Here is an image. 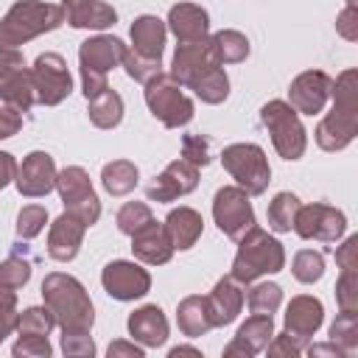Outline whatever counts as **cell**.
Returning <instances> with one entry per match:
<instances>
[{"label": "cell", "instance_id": "obj_53", "mask_svg": "<svg viewBox=\"0 0 358 358\" xmlns=\"http://www.w3.org/2000/svg\"><path fill=\"white\" fill-rule=\"evenodd\" d=\"M109 358H117V355H126V358H143V347H137L134 341H112L109 350H106Z\"/></svg>", "mask_w": 358, "mask_h": 358}, {"label": "cell", "instance_id": "obj_44", "mask_svg": "<svg viewBox=\"0 0 358 358\" xmlns=\"http://www.w3.org/2000/svg\"><path fill=\"white\" fill-rule=\"evenodd\" d=\"M11 352L20 358H50L53 347L48 341V336H31V333H20V338L14 341Z\"/></svg>", "mask_w": 358, "mask_h": 358}, {"label": "cell", "instance_id": "obj_23", "mask_svg": "<svg viewBox=\"0 0 358 358\" xmlns=\"http://www.w3.org/2000/svg\"><path fill=\"white\" fill-rule=\"evenodd\" d=\"M129 336L140 347H162L168 341V319L157 305H143L129 313Z\"/></svg>", "mask_w": 358, "mask_h": 358}, {"label": "cell", "instance_id": "obj_21", "mask_svg": "<svg viewBox=\"0 0 358 358\" xmlns=\"http://www.w3.org/2000/svg\"><path fill=\"white\" fill-rule=\"evenodd\" d=\"M271 336H274V322H271V316L252 313V316L238 327L235 338L224 347V355H227V358H235V355L249 358V355H255V352H263L266 344L271 341Z\"/></svg>", "mask_w": 358, "mask_h": 358}, {"label": "cell", "instance_id": "obj_31", "mask_svg": "<svg viewBox=\"0 0 358 358\" xmlns=\"http://www.w3.org/2000/svg\"><path fill=\"white\" fill-rule=\"evenodd\" d=\"M137 176H140V171H137V165L129 162V159H112V162H106L103 171H101V182H103L106 193H112V196H126V193H131V190L137 187Z\"/></svg>", "mask_w": 358, "mask_h": 358}, {"label": "cell", "instance_id": "obj_4", "mask_svg": "<svg viewBox=\"0 0 358 358\" xmlns=\"http://www.w3.org/2000/svg\"><path fill=\"white\" fill-rule=\"evenodd\" d=\"M282 266H285L282 243L255 224L243 238H238V255L232 260V274L229 277L241 285H249L257 277L282 271Z\"/></svg>", "mask_w": 358, "mask_h": 358}, {"label": "cell", "instance_id": "obj_43", "mask_svg": "<svg viewBox=\"0 0 358 358\" xmlns=\"http://www.w3.org/2000/svg\"><path fill=\"white\" fill-rule=\"evenodd\" d=\"M336 302L341 310H355L358 313V268L341 271L336 282Z\"/></svg>", "mask_w": 358, "mask_h": 358}, {"label": "cell", "instance_id": "obj_51", "mask_svg": "<svg viewBox=\"0 0 358 358\" xmlns=\"http://www.w3.org/2000/svg\"><path fill=\"white\" fill-rule=\"evenodd\" d=\"M20 129H22V112H17L14 106L3 103L0 106V140L14 137Z\"/></svg>", "mask_w": 358, "mask_h": 358}, {"label": "cell", "instance_id": "obj_46", "mask_svg": "<svg viewBox=\"0 0 358 358\" xmlns=\"http://www.w3.org/2000/svg\"><path fill=\"white\" fill-rule=\"evenodd\" d=\"M62 352L67 358H92L95 341L90 338V333H62Z\"/></svg>", "mask_w": 358, "mask_h": 358}, {"label": "cell", "instance_id": "obj_7", "mask_svg": "<svg viewBox=\"0 0 358 358\" xmlns=\"http://www.w3.org/2000/svg\"><path fill=\"white\" fill-rule=\"evenodd\" d=\"M143 95L151 115L165 129H182L193 120V101L182 92V84L173 81L168 73H157L154 78H148Z\"/></svg>", "mask_w": 358, "mask_h": 358}, {"label": "cell", "instance_id": "obj_29", "mask_svg": "<svg viewBox=\"0 0 358 358\" xmlns=\"http://www.w3.org/2000/svg\"><path fill=\"white\" fill-rule=\"evenodd\" d=\"M176 322H179V330H182L187 338L204 336V333L213 327L210 313H207V299L199 296V294L185 296V299L176 305Z\"/></svg>", "mask_w": 358, "mask_h": 358}, {"label": "cell", "instance_id": "obj_45", "mask_svg": "<svg viewBox=\"0 0 358 358\" xmlns=\"http://www.w3.org/2000/svg\"><path fill=\"white\" fill-rule=\"evenodd\" d=\"M14 330H17V294L14 288L0 285V344Z\"/></svg>", "mask_w": 358, "mask_h": 358}, {"label": "cell", "instance_id": "obj_39", "mask_svg": "<svg viewBox=\"0 0 358 358\" xmlns=\"http://www.w3.org/2000/svg\"><path fill=\"white\" fill-rule=\"evenodd\" d=\"M115 221H117V229H120L123 235H134V232L143 229L148 221H154V215H151V207H148V204H143V201H126V204L117 210Z\"/></svg>", "mask_w": 358, "mask_h": 358}, {"label": "cell", "instance_id": "obj_50", "mask_svg": "<svg viewBox=\"0 0 358 358\" xmlns=\"http://www.w3.org/2000/svg\"><path fill=\"white\" fill-rule=\"evenodd\" d=\"M336 263L341 271L358 268V235H350L338 249H336Z\"/></svg>", "mask_w": 358, "mask_h": 358}, {"label": "cell", "instance_id": "obj_9", "mask_svg": "<svg viewBox=\"0 0 358 358\" xmlns=\"http://www.w3.org/2000/svg\"><path fill=\"white\" fill-rule=\"evenodd\" d=\"M56 190L64 201V210L78 215L87 227H92L101 218V201L92 190L90 173L81 165H67V168L56 171Z\"/></svg>", "mask_w": 358, "mask_h": 358}, {"label": "cell", "instance_id": "obj_15", "mask_svg": "<svg viewBox=\"0 0 358 358\" xmlns=\"http://www.w3.org/2000/svg\"><path fill=\"white\" fill-rule=\"evenodd\" d=\"M330 90H333V78L324 70H305L288 87V103L296 109V115L313 117L330 101Z\"/></svg>", "mask_w": 358, "mask_h": 358}, {"label": "cell", "instance_id": "obj_56", "mask_svg": "<svg viewBox=\"0 0 358 358\" xmlns=\"http://www.w3.org/2000/svg\"><path fill=\"white\" fill-rule=\"evenodd\" d=\"M171 358H179V355H193V358H201V350L199 347H187V344H179V347H171L168 352Z\"/></svg>", "mask_w": 358, "mask_h": 358}, {"label": "cell", "instance_id": "obj_32", "mask_svg": "<svg viewBox=\"0 0 358 358\" xmlns=\"http://www.w3.org/2000/svg\"><path fill=\"white\" fill-rule=\"evenodd\" d=\"M213 48H215V59L218 64H238L249 56V39L241 34V31H232V28H224V31H215L213 36Z\"/></svg>", "mask_w": 358, "mask_h": 358}, {"label": "cell", "instance_id": "obj_27", "mask_svg": "<svg viewBox=\"0 0 358 358\" xmlns=\"http://www.w3.org/2000/svg\"><path fill=\"white\" fill-rule=\"evenodd\" d=\"M131 50L148 59H162V48H165V34L168 25L154 17V14H143L131 22Z\"/></svg>", "mask_w": 358, "mask_h": 358}, {"label": "cell", "instance_id": "obj_11", "mask_svg": "<svg viewBox=\"0 0 358 358\" xmlns=\"http://www.w3.org/2000/svg\"><path fill=\"white\" fill-rule=\"evenodd\" d=\"M34 90H36V103L56 106L73 92V78L67 70V62L59 53H39L34 67H31Z\"/></svg>", "mask_w": 358, "mask_h": 358}, {"label": "cell", "instance_id": "obj_37", "mask_svg": "<svg viewBox=\"0 0 358 358\" xmlns=\"http://www.w3.org/2000/svg\"><path fill=\"white\" fill-rule=\"evenodd\" d=\"M56 327L53 313L48 305H31L22 313H17V333H31V336H48Z\"/></svg>", "mask_w": 358, "mask_h": 358}, {"label": "cell", "instance_id": "obj_25", "mask_svg": "<svg viewBox=\"0 0 358 358\" xmlns=\"http://www.w3.org/2000/svg\"><path fill=\"white\" fill-rule=\"evenodd\" d=\"M168 28L179 42H196L210 36V14L196 3H176L168 11Z\"/></svg>", "mask_w": 358, "mask_h": 358}, {"label": "cell", "instance_id": "obj_49", "mask_svg": "<svg viewBox=\"0 0 358 358\" xmlns=\"http://www.w3.org/2000/svg\"><path fill=\"white\" fill-rule=\"evenodd\" d=\"M336 31H338L347 42H355V39H358V6H355V0H347V6L338 11V17H336Z\"/></svg>", "mask_w": 358, "mask_h": 358}, {"label": "cell", "instance_id": "obj_28", "mask_svg": "<svg viewBox=\"0 0 358 358\" xmlns=\"http://www.w3.org/2000/svg\"><path fill=\"white\" fill-rule=\"evenodd\" d=\"M162 224H165V232H168L173 249H179V252L196 246V241L201 238V229H204V221H201V215L193 207H176V210H171Z\"/></svg>", "mask_w": 358, "mask_h": 358}, {"label": "cell", "instance_id": "obj_52", "mask_svg": "<svg viewBox=\"0 0 358 358\" xmlns=\"http://www.w3.org/2000/svg\"><path fill=\"white\" fill-rule=\"evenodd\" d=\"M14 176H17V159L8 151H0V190L6 185H11Z\"/></svg>", "mask_w": 358, "mask_h": 358}, {"label": "cell", "instance_id": "obj_48", "mask_svg": "<svg viewBox=\"0 0 358 358\" xmlns=\"http://www.w3.org/2000/svg\"><path fill=\"white\" fill-rule=\"evenodd\" d=\"M305 341H299V338H294L291 333H280V336H271V341L266 344V350H268V355H288V358H296L299 352H305Z\"/></svg>", "mask_w": 358, "mask_h": 358}, {"label": "cell", "instance_id": "obj_8", "mask_svg": "<svg viewBox=\"0 0 358 358\" xmlns=\"http://www.w3.org/2000/svg\"><path fill=\"white\" fill-rule=\"evenodd\" d=\"M221 162L229 171V176L243 187L249 196L266 193L271 182V168L266 159V151L255 143H232L221 151Z\"/></svg>", "mask_w": 358, "mask_h": 358}, {"label": "cell", "instance_id": "obj_24", "mask_svg": "<svg viewBox=\"0 0 358 358\" xmlns=\"http://www.w3.org/2000/svg\"><path fill=\"white\" fill-rule=\"evenodd\" d=\"M59 6L64 11V22H70L73 28L103 31L117 22V11L103 0H62Z\"/></svg>", "mask_w": 358, "mask_h": 358}, {"label": "cell", "instance_id": "obj_35", "mask_svg": "<svg viewBox=\"0 0 358 358\" xmlns=\"http://www.w3.org/2000/svg\"><path fill=\"white\" fill-rule=\"evenodd\" d=\"M330 341L338 344L347 355L355 352L358 347V313L355 310H341L336 322L330 324Z\"/></svg>", "mask_w": 358, "mask_h": 358}, {"label": "cell", "instance_id": "obj_41", "mask_svg": "<svg viewBox=\"0 0 358 358\" xmlns=\"http://www.w3.org/2000/svg\"><path fill=\"white\" fill-rule=\"evenodd\" d=\"M28 280H31V260L11 255V257H6V260L0 263V285L17 291V288H22Z\"/></svg>", "mask_w": 358, "mask_h": 358}, {"label": "cell", "instance_id": "obj_5", "mask_svg": "<svg viewBox=\"0 0 358 358\" xmlns=\"http://www.w3.org/2000/svg\"><path fill=\"white\" fill-rule=\"evenodd\" d=\"M126 50H129V45H123V39L109 36V34H98V36H90L87 42H81L78 64H81V90H84L87 101L109 87L106 73L115 70L117 64H123Z\"/></svg>", "mask_w": 358, "mask_h": 358}, {"label": "cell", "instance_id": "obj_36", "mask_svg": "<svg viewBox=\"0 0 358 358\" xmlns=\"http://www.w3.org/2000/svg\"><path fill=\"white\" fill-rule=\"evenodd\" d=\"M246 302H249V310L252 313L271 316L280 308V302H282V288L277 282H257V285L249 288Z\"/></svg>", "mask_w": 358, "mask_h": 358}, {"label": "cell", "instance_id": "obj_26", "mask_svg": "<svg viewBox=\"0 0 358 358\" xmlns=\"http://www.w3.org/2000/svg\"><path fill=\"white\" fill-rule=\"evenodd\" d=\"M0 101L14 106L17 112H28L36 103V90L31 78V67L17 64L0 76Z\"/></svg>", "mask_w": 358, "mask_h": 358}, {"label": "cell", "instance_id": "obj_22", "mask_svg": "<svg viewBox=\"0 0 358 358\" xmlns=\"http://www.w3.org/2000/svg\"><path fill=\"white\" fill-rule=\"evenodd\" d=\"M204 299H207V313H210L213 327H224V324L235 322L238 313H241V308H243L241 282H235L232 277H221Z\"/></svg>", "mask_w": 358, "mask_h": 358}, {"label": "cell", "instance_id": "obj_17", "mask_svg": "<svg viewBox=\"0 0 358 358\" xmlns=\"http://www.w3.org/2000/svg\"><path fill=\"white\" fill-rule=\"evenodd\" d=\"M14 185L28 199L48 196L56 187V162H53V157L48 151H31L22 159V165H17Z\"/></svg>", "mask_w": 358, "mask_h": 358}, {"label": "cell", "instance_id": "obj_47", "mask_svg": "<svg viewBox=\"0 0 358 358\" xmlns=\"http://www.w3.org/2000/svg\"><path fill=\"white\" fill-rule=\"evenodd\" d=\"M182 157L187 162H193L196 168L207 165L210 162V140L201 137V134H185V140H182Z\"/></svg>", "mask_w": 358, "mask_h": 358}, {"label": "cell", "instance_id": "obj_3", "mask_svg": "<svg viewBox=\"0 0 358 358\" xmlns=\"http://www.w3.org/2000/svg\"><path fill=\"white\" fill-rule=\"evenodd\" d=\"M64 22L62 6L45 0H17L0 20V45L20 48L48 31H56Z\"/></svg>", "mask_w": 358, "mask_h": 358}, {"label": "cell", "instance_id": "obj_38", "mask_svg": "<svg viewBox=\"0 0 358 358\" xmlns=\"http://www.w3.org/2000/svg\"><path fill=\"white\" fill-rule=\"evenodd\" d=\"M291 271H294V277L299 282L310 285V282H316L324 274V255L322 252H313V249H302V252L294 255Z\"/></svg>", "mask_w": 358, "mask_h": 358}, {"label": "cell", "instance_id": "obj_6", "mask_svg": "<svg viewBox=\"0 0 358 358\" xmlns=\"http://www.w3.org/2000/svg\"><path fill=\"white\" fill-rule=\"evenodd\" d=\"M260 123L271 134V143L282 159H299L308 145V131L296 115V109L288 101H268L260 109Z\"/></svg>", "mask_w": 358, "mask_h": 358}, {"label": "cell", "instance_id": "obj_40", "mask_svg": "<svg viewBox=\"0 0 358 358\" xmlns=\"http://www.w3.org/2000/svg\"><path fill=\"white\" fill-rule=\"evenodd\" d=\"M45 224H48V210L42 204H28L17 215V235L31 241V238H36L45 229Z\"/></svg>", "mask_w": 358, "mask_h": 358}, {"label": "cell", "instance_id": "obj_13", "mask_svg": "<svg viewBox=\"0 0 358 358\" xmlns=\"http://www.w3.org/2000/svg\"><path fill=\"white\" fill-rule=\"evenodd\" d=\"M221 67L215 59V48L213 39H196V42H179L173 50V62H171V78L179 81L182 87H193L207 70Z\"/></svg>", "mask_w": 358, "mask_h": 358}, {"label": "cell", "instance_id": "obj_16", "mask_svg": "<svg viewBox=\"0 0 358 358\" xmlns=\"http://www.w3.org/2000/svg\"><path fill=\"white\" fill-rule=\"evenodd\" d=\"M199 185V168L193 162H187L185 157L168 162V168L154 176V182L145 187L148 201H176L187 193H193Z\"/></svg>", "mask_w": 358, "mask_h": 358}, {"label": "cell", "instance_id": "obj_33", "mask_svg": "<svg viewBox=\"0 0 358 358\" xmlns=\"http://www.w3.org/2000/svg\"><path fill=\"white\" fill-rule=\"evenodd\" d=\"M299 199L288 190L277 193L271 201H268V210H266V218H268V229L274 232H291L294 229V215L299 210Z\"/></svg>", "mask_w": 358, "mask_h": 358}, {"label": "cell", "instance_id": "obj_55", "mask_svg": "<svg viewBox=\"0 0 358 358\" xmlns=\"http://www.w3.org/2000/svg\"><path fill=\"white\" fill-rule=\"evenodd\" d=\"M308 350V355H333V358H347V352L338 347V344H310V347H305Z\"/></svg>", "mask_w": 358, "mask_h": 358}, {"label": "cell", "instance_id": "obj_54", "mask_svg": "<svg viewBox=\"0 0 358 358\" xmlns=\"http://www.w3.org/2000/svg\"><path fill=\"white\" fill-rule=\"evenodd\" d=\"M17 64H25L22 53H20L17 48H6V45H0V76H3L6 70L17 67Z\"/></svg>", "mask_w": 358, "mask_h": 358}, {"label": "cell", "instance_id": "obj_34", "mask_svg": "<svg viewBox=\"0 0 358 358\" xmlns=\"http://www.w3.org/2000/svg\"><path fill=\"white\" fill-rule=\"evenodd\" d=\"M190 90H193L196 98L204 101V103H221V101H227V95H229V78H227L224 67H213V70H207Z\"/></svg>", "mask_w": 358, "mask_h": 358}, {"label": "cell", "instance_id": "obj_14", "mask_svg": "<svg viewBox=\"0 0 358 358\" xmlns=\"http://www.w3.org/2000/svg\"><path fill=\"white\" fill-rule=\"evenodd\" d=\"M101 285L112 299L131 302L151 291V274L134 260H112L101 271Z\"/></svg>", "mask_w": 358, "mask_h": 358}, {"label": "cell", "instance_id": "obj_1", "mask_svg": "<svg viewBox=\"0 0 358 358\" xmlns=\"http://www.w3.org/2000/svg\"><path fill=\"white\" fill-rule=\"evenodd\" d=\"M333 106L316 126V143L322 151H341L358 134V70L347 67L330 90Z\"/></svg>", "mask_w": 358, "mask_h": 358}, {"label": "cell", "instance_id": "obj_19", "mask_svg": "<svg viewBox=\"0 0 358 358\" xmlns=\"http://www.w3.org/2000/svg\"><path fill=\"white\" fill-rule=\"evenodd\" d=\"M131 238V252L140 263H148V266H162L173 257V243L165 232V224L159 221H148L143 229H137Z\"/></svg>", "mask_w": 358, "mask_h": 358}, {"label": "cell", "instance_id": "obj_18", "mask_svg": "<svg viewBox=\"0 0 358 358\" xmlns=\"http://www.w3.org/2000/svg\"><path fill=\"white\" fill-rule=\"evenodd\" d=\"M84 232H87V224L73 215L70 210H64L53 224H50V232H48V255L59 263H67L78 255L81 249V241H84Z\"/></svg>", "mask_w": 358, "mask_h": 358}, {"label": "cell", "instance_id": "obj_30", "mask_svg": "<svg viewBox=\"0 0 358 358\" xmlns=\"http://www.w3.org/2000/svg\"><path fill=\"white\" fill-rule=\"evenodd\" d=\"M87 103H90V109H87L90 120L98 129H115L123 120V98L109 87L103 92H98L95 98H90Z\"/></svg>", "mask_w": 358, "mask_h": 358}, {"label": "cell", "instance_id": "obj_42", "mask_svg": "<svg viewBox=\"0 0 358 358\" xmlns=\"http://www.w3.org/2000/svg\"><path fill=\"white\" fill-rule=\"evenodd\" d=\"M123 67H126V73H129V78H134V81H148V78H154L157 73H162V62L159 59H148V56H140V53H134L131 48L126 50V56H123Z\"/></svg>", "mask_w": 358, "mask_h": 358}, {"label": "cell", "instance_id": "obj_2", "mask_svg": "<svg viewBox=\"0 0 358 358\" xmlns=\"http://www.w3.org/2000/svg\"><path fill=\"white\" fill-rule=\"evenodd\" d=\"M42 299L48 310L56 319V327L62 333H90L95 322L92 299L87 288L64 271H50L42 280Z\"/></svg>", "mask_w": 358, "mask_h": 358}, {"label": "cell", "instance_id": "obj_10", "mask_svg": "<svg viewBox=\"0 0 358 358\" xmlns=\"http://www.w3.org/2000/svg\"><path fill=\"white\" fill-rule=\"evenodd\" d=\"M213 218L218 224V229L238 241L243 238L252 227H255V210H252V201H249V193L238 185H227L221 190H215L213 196Z\"/></svg>", "mask_w": 358, "mask_h": 358}, {"label": "cell", "instance_id": "obj_12", "mask_svg": "<svg viewBox=\"0 0 358 358\" xmlns=\"http://www.w3.org/2000/svg\"><path fill=\"white\" fill-rule=\"evenodd\" d=\"M347 229V218L341 210L313 201V204H299L296 215H294V232L305 241H324L333 243L344 235Z\"/></svg>", "mask_w": 358, "mask_h": 358}, {"label": "cell", "instance_id": "obj_20", "mask_svg": "<svg viewBox=\"0 0 358 358\" xmlns=\"http://www.w3.org/2000/svg\"><path fill=\"white\" fill-rule=\"evenodd\" d=\"M282 322H285V333H291L294 338H299V341L308 344V338H310V336L322 327V322H324V308H322V302H319L316 296L299 294V296H294V299L288 302Z\"/></svg>", "mask_w": 358, "mask_h": 358}]
</instances>
